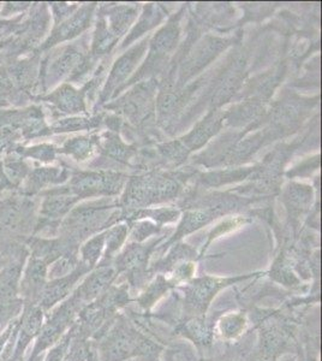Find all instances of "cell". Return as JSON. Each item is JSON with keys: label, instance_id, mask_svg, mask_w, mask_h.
I'll return each mask as SVG.
<instances>
[{"label": "cell", "instance_id": "7c38bea8", "mask_svg": "<svg viewBox=\"0 0 322 361\" xmlns=\"http://www.w3.org/2000/svg\"><path fill=\"white\" fill-rule=\"evenodd\" d=\"M102 241L101 240H93L90 241L88 245L85 246L82 250V255H83V260L86 262L88 267H94L99 257H100V250H101Z\"/></svg>", "mask_w": 322, "mask_h": 361}, {"label": "cell", "instance_id": "52a82bcc", "mask_svg": "<svg viewBox=\"0 0 322 361\" xmlns=\"http://www.w3.org/2000/svg\"><path fill=\"white\" fill-rule=\"evenodd\" d=\"M116 272L112 269H100L88 276L73 294L83 306L98 299L113 283Z\"/></svg>", "mask_w": 322, "mask_h": 361}, {"label": "cell", "instance_id": "4fadbf2b", "mask_svg": "<svg viewBox=\"0 0 322 361\" xmlns=\"http://www.w3.org/2000/svg\"><path fill=\"white\" fill-rule=\"evenodd\" d=\"M298 361H318V357H315L314 354L310 352L309 348L306 347H298Z\"/></svg>", "mask_w": 322, "mask_h": 361}, {"label": "cell", "instance_id": "7a4b0ae2", "mask_svg": "<svg viewBox=\"0 0 322 361\" xmlns=\"http://www.w3.org/2000/svg\"><path fill=\"white\" fill-rule=\"evenodd\" d=\"M256 326L259 329V354L261 360L277 361L295 341L296 329L294 323L273 311H257Z\"/></svg>", "mask_w": 322, "mask_h": 361}, {"label": "cell", "instance_id": "8fae6325", "mask_svg": "<svg viewBox=\"0 0 322 361\" xmlns=\"http://www.w3.org/2000/svg\"><path fill=\"white\" fill-rule=\"evenodd\" d=\"M71 338H73V331L70 329L69 331L61 337V340L58 342L57 345H54L52 348H49L44 361H63V359L66 357V350L69 348Z\"/></svg>", "mask_w": 322, "mask_h": 361}, {"label": "cell", "instance_id": "5b68a950", "mask_svg": "<svg viewBox=\"0 0 322 361\" xmlns=\"http://www.w3.org/2000/svg\"><path fill=\"white\" fill-rule=\"evenodd\" d=\"M86 270L78 269L73 271L69 275L61 277V279H51L49 283H46L42 289L40 299L37 301V306L47 313L57 305L68 299L75 290L78 279H81Z\"/></svg>", "mask_w": 322, "mask_h": 361}, {"label": "cell", "instance_id": "9c48e42d", "mask_svg": "<svg viewBox=\"0 0 322 361\" xmlns=\"http://www.w3.org/2000/svg\"><path fill=\"white\" fill-rule=\"evenodd\" d=\"M173 288L175 287L171 283L170 279H163V276H159L149 286L143 289V292L139 294L135 301L143 312H149L151 308L154 307L163 296L168 295V293Z\"/></svg>", "mask_w": 322, "mask_h": 361}, {"label": "cell", "instance_id": "8992f818", "mask_svg": "<svg viewBox=\"0 0 322 361\" xmlns=\"http://www.w3.org/2000/svg\"><path fill=\"white\" fill-rule=\"evenodd\" d=\"M175 333L192 342L199 349L211 348L216 337V322L207 314L180 319L175 326Z\"/></svg>", "mask_w": 322, "mask_h": 361}, {"label": "cell", "instance_id": "30bf717a", "mask_svg": "<svg viewBox=\"0 0 322 361\" xmlns=\"http://www.w3.org/2000/svg\"><path fill=\"white\" fill-rule=\"evenodd\" d=\"M95 348L93 342L83 337L75 336L70 342L69 348L66 350L63 361H88L94 354Z\"/></svg>", "mask_w": 322, "mask_h": 361}, {"label": "cell", "instance_id": "9a60e30c", "mask_svg": "<svg viewBox=\"0 0 322 361\" xmlns=\"http://www.w3.org/2000/svg\"><path fill=\"white\" fill-rule=\"evenodd\" d=\"M88 361H98V357H97V352H94V354L92 355V357H90L89 360Z\"/></svg>", "mask_w": 322, "mask_h": 361}, {"label": "cell", "instance_id": "277c9868", "mask_svg": "<svg viewBox=\"0 0 322 361\" xmlns=\"http://www.w3.org/2000/svg\"><path fill=\"white\" fill-rule=\"evenodd\" d=\"M82 307L83 305L76 299L74 294H71L68 299L52 308L51 312L45 317V322L37 335V343L30 357L42 355L45 350L57 345L61 337L74 326Z\"/></svg>", "mask_w": 322, "mask_h": 361}, {"label": "cell", "instance_id": "6da1fadb", "mask_svg": "<svg viewBox=\"0 0 322 361\" xmlns=\"http://www.w3.org/2000/svg\"><path fill=\"white\" fill-rule=\"evenodd\" d=\"M98 361H131L143 357L159 361L163 347L151 340L124 314H119L101 336L92 341Z\"/></svg>", "mask_w": 322, "mask_h": 361}, {"label": "cell", "instance_id": "3957f363", "mask_svg": "<svg viewBox=\"0 0 322 361\" xmlns=\"http://www.w3.org/2000/svg\"><path fill=\"white\" fill-rule=\"evenodd\" d=\"M252 275L221 279V277H202L192 279L185 283L183 288V300H182V319L192 317L206 316L213 300L218 294L233 284L240 283L241 281L248 279Z\"/></svg>", "mask_w": 322, "mask_h": 361}, {"label": "cell", "instance_id": "ba28073f", "mask_svg": "<svg viewBox=\"0 0 322 361\" xmlns=\"http://www.w3.org/2000/svg\"><path fill=\"white\" fill-rule=\"evenodd\" d=\"M248 326V313L245 311L226 312L216 320V333L226 342L238 340L244 335Z\"/></svg>", "mask_w": 322, "mask_h": 361}, {"label": "cell", "instance_id": "5bb4252c", "mask_svg": "<svg viewBox=\"0 0 322 361\" xmlns=\"http://www.w3.org/2000/svg\"><path fill=\"white\" fill-rule=\"evenodd\" d=\"M28 361H42V355H39V357H30Z\"/></svg>", "mask_w": 322, "mask_h": 361}]
</instances>
